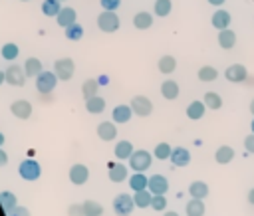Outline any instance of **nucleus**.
Masks as SVG:
<instances>
[{
	"label": "nucleus",
	"instance_id": "nucleus-1",
	"mask_svg": "<svg viewBox=\"0 0 254 216\" xmlns=\"http://www.w3.org/2000/svg\"><path fill=\"white\" fill-rule=\"evenodd\" d=\"M153 159H151V153L145 151V149H139V151H133V155L129 157V168L133 172H145L149 166H151Z\"/></svg>",
	"mask_w": 254,
	"mask_h": 216
},
{
	"label": "nucleus",
	"instance_id": "nucleus-2",
	"mask_svg": "<svg viewBox=\"0 0 254 216\" xmlns=\"http://www.w3.org/2000/svg\"><path fill=\"white\" fill-rule=\"evenodd\" d=\"M18 174L24 178V180H38L40 174H42V166L36 159H24L20 164H18Z\"/></svg>",
	"mask_w": 254,
	"mask_h": 216
},
{
	"label": "nucleus",
	"instance_id": "nucleus-3",
	"mask_svg": "<svg viewBox=\"0 0 254 216\" xmlns=\"http://www.w3.org/2000/svg\"><path fill=\"white\" fill-rule=\"evenodd\" d=\"M58 75L54 71H42L38 77H36V89L42 93V95H50L56 85H58Z\"/></svg>",
	"mask_w": 254,
	"mask_h": 216
},
{
	"label": "nucleus",
	"instance_id": "nucleus-4",
	"mask_svg": "<svg viewBox=\"0 0 254 216\" xmlns=\"http://www.w3.org/2000/svg\"><path fill=\"white\" fill-rule=\"evenodd\" d=\"M97 28L105 34H111V32H117L119 28V16L115 12H109V10H103L99 16H97Z\"/></svg>",
	"mask_w": 254,
	"mask_h": 216
},
{
	"label": "nucleus",
	"instance_id": "nucleus-5",
	"mask_svg": "<svg viewBox=\"0 0 254 216\" xmlns=\"http://www.w3.org/2000/svg\"><path fill=\"white\" fill-rule=\"evenodd\" d=\"M133 208H135V200H133V196H129V194H117L115 198H113V212L117 214V216H129L131 212H133Z\"/></svg>",
	"mask_w": 254,
	"mask_h": 216
},
{
	"label": "nucleus",
	"instance_id": "nucleus-6",
	"mask_svg": "<svg viewBox=\"0 0 254 216\" xmlns=\"http://www.w3.org/2000/svg\"><path fill=\"white\" fill-rule=\"evenodd\" d=\"M73 71H75V63H73L71 57H62V59H58V61L54 63V73L58 75L60 81H67V79H71Z\"/></svg>",
	"mask_w": 254,
	"mask_h": 216
},
{
	"label": "nucleus",
	"instance_id": "nucleus-7",
	"mask_svg": "<svg viewBox=\"0 0 254 216\" xmlns=\"http://www.w3.org/2000/svg\"><path fill=\"white\" fill-rule=\"evenodd\" d=\"M129 105H131V109H133V113H135L137 117H149V115L153 113V103H151V99L145 97V95H135Z\"/></svg>",
	"mask_w": 254,
	"mask_h": 216
},
{
	"label": "nucleus",
	"instance_id": "nucleus-8",
	"mask_svg": "<svg viewBox=\"0 0 254 216\" xmlns=\"http://www.w3.org/2000/svg\"><path fill=\"white\" fill-rule=\"evenodd\" d=\"M6 83L8 85H14V87H22L24 83H26V71H24V67L22 65H18V63H12L6 71Z\"/></svg>",
	"mask_w": 254,
	"mask_h": 216
},
{
	"label": "nucleus",
	"instance_id": "nucleus-9",
	"mask_svg": "<svg viewBox=\"0 0 254 216\" xmlns=\"http://www.w3.org/2000/svg\"><path fill=\"white\" fill-rule=\"evenodd\" d=\"M127 172H129V168L121 161H111L107 164V176L111 182H123L127 178Z\"/></svg>",
	"mask_w": 254,
	"mask_h": 216
},
{
	"label": "nucleus",
	"instance_id": "nucleus-10",
	"mask_svg": "<svg viewBox=\"0 0 254 216\" xmlns=\"http://www.w3.org/2000/svg\"><path fill=\"white\" fill-rule=\"evenodd\" d=\"M69 180H71V184H75V186L85 184V182L89 180V168H87L85 164H81V162L71 164V168H69Z\"/></svg>",
	"mask_w": 254,
	"mask_h": 216
},
{
	"label": "nucleus",
	"instance_id": "nucleus-11",
	"mask_svg": "<svg viewBox=\"0 0 254 216\" xmlns=\"http://www.w3.org/2000/svg\"><path fill=\"white\" fill-rule=\"evenodd\" d=\"M10 111H12V115L14 117H18V119H30V115H32V103L30 101H26V99H16L12 105H10Z\"/></svg>",
	"mask_w": 254,
	"mask_h": 216
},
{
	"label": "nucleus",
	"instance_id": "nucleus-12",
	"mask_svg": "<svg viewBox=\"0 0 254 216\" xmlns=\"http://www.w3.org/2000/svg\"><path fill=\"white\" fill-rule=\"evenodd\" d=\"M224 77H226L228 81H232V83H240V81H244V79L248 77V71H246V67H244L242 63H234V65L226 67Z\"/></svg>",
	"mask_w": 254,
	"mask_h": 216
},
{
	"label": "nucleus",
	"instance_id": "nucleus-13",
	"mask_svg": "<svg viewBox=\"0 0 254 216\" xmlns=\"http://www.w3.org/2000/svg\"><path fill=\"white\" fill-rule=\"evenodd\" d=\"M147 188L151 190V194H165V192L169 190V180H167V176H163V174H153V176L149 178Z\"/></svg>",
	"mask_w": 254,
	"mask_h": 216
},
{
	"label": "nucleus",
	"instance_id": "nucleus-14",
	"mask_svg": "<svg viewBox=\"0 0 254 216\" xmlns=\"http://www.w3.org/2000/svg\"><path fill=\"white\" fill-rule=\"evenodd\" d=\"M75 18H77V14H75V10H73V8H69V6H62L60 14L56 16V22H58V26L67 28V26L75 24Z\"/></svg>",
	"mask_w": 254,
	"mask_h": 216
},
{
	"label": "nucleus",
	"instance_id": "nucleus-15",
	"mask_svg": "<svg viewBox=\"0 0 254 216\" xmlns=\"http://www.w3.org/2000/svg\"><path fill=\"white\" fill-rule=\"evenodd\" d=\"M97 137L101 141H113L117 137V127L113 121H103L97 125Z\"/></svg>",
	"mask_w": 254,
	"mask_h": 216
},
{
	"label": "nucleus",
	"instance_id": "nucleus-16",
	"mask_svg": "<svg viewBox=\"0 0 254 216\" xmlns=\"http://www.w3.org/2000/svg\"><path fill=\"white\" fill-rule=\"evenodd\" d=\"M204 113H206V105H204V101H190L189 105H187V117L190 119V121H198V119H202L204 117Z\"/></svg>",
	"mask_w": 254,
	"mask_h": 216
},
{
	"label": "nucleus",
	"instance_id": "nucleus-17",
	"mask_svg": "<svg viewBox=\"0 0 254 216\" xmlns=\"http://www.w3.org/2000/svg\"><path fill=\"white\" fill-rule=\"evenodd\" d=\"M171 162H173L175 166H187V164L190 162V153H189V149H185V147H175L173 153H171Z\"/></svg>",
	"mask_w": 254,
	"mask_h": 216
},
{
	"label": "nucleus",
	"instance_id": "nucleus-18",
	"mask_svg": "<svg viewBox=\"0 0 254 216\" xmlns=\"http://www.w3.org/2000/svg\"><path fill=\"white\" fill-rule=\"evenodd\" d=\"M111 117H113V123H129V119L133 117V109L131 105H117L113 111H111Z\"/></svg>",
	"mask_w": 254,
	"mask_h": 216
},
{
	"label": "nucleus",
	"instance_id": "nucleus-19",
	"mask_svg": "<svg viewBox=\"0 0 254 216\" xmlns=\"http://www.w3.org/2000/svg\"><path fill=\"white\" fill-rule=\"evenodd\" d=\"M230 20H232V16H230V12H226V10H216L214 14H212V26L216 28V30H226L228 26H230Z\"/></svg>",
	"mask_w": 254,
	"mask_h": 216
},
{
	"label": "nucleus",
	"instance_id": "nucleus-20",
	"mask_svg": "<svg viewBox=\"0 0 254 216\" xmlns=\"http://www.w3.org/2000/svg\"><path fill=\"white\" fill-rule=\"evenodd\" d=\"M161 95H163L165 99H169V101L177 99V97H179V83L173 81V79H165V81L161 83Z\"/></svg>",
	"mask_w": 254,
	"mask_h": 216
},
{
	"label": "nucleus",
	"instance_id": "nucleus-21",
	"mask_svg": "<svg viewBox=\"0 0 254 216\" xmlns=\"http://www.w3.org/2000/svg\"><path fill=\"white\" fill-rule=\"evenodd\" d=\"M234 44H236V34L230 28L218 32V46L222 50H230V48H234Z\"/></svg>",
	"mask_w": 254,
	"mask_h": 216
},
{
	"label": "nucleus",
	"instance_id": "nucleus-22",
	"mask_svg": "<svg viewBox=\"0 0 254 216\" xmlns=\"http://www.w3.org/2000/svg\"><path fill=\"white\" fill-rule=\"evenodd\" d=\"M189 194H190V198H200V200H204V198L208 196V184L202 182V180H194V182H190V186H189Z\"/></svg>",
	"mask_w": 254,
	"mask_h": 216
},
{
	"label": "nucleus",
	"instance_id": "nucleus-23",
	"mask_svg": "<svg viewBox=\"0 0 254 216\" xmlns=\"http://www.w3.org/2000/svg\"><path fill=\"white\" fill-rule=\"evenodd\" d=\"M24 71H26L28 77H38V75L44 71L42 61H40L38 57H28V59L24 61Z\"/></svg>",
	"mask_w": 254,
	"mask_h": 216
},
{
	"label": "nucleus",
	"instance_id": "nucleus-24",
	"mask_svg": "<svg viewBox=\"0 0 254 216\" xmlns=\"http://www.w3.org/2000/svg\"><path fill=\"white\" fill-rule=\"evenodd\" d=\"M113 155H115V159H119V161H123V159L129 161V157L133 155V145H131L129 141H119V143H115Z\"/></svg>",
	"mask_w": 254,
	"mask_h": 216
},
{
	"label": "nucleus",
	"instance_id": "nucleus-25",
	"mask_svg": "<svg viewBox=\"0 0 254 216\" xmlns=\"http://www.w3.org/2000/svg\"><path fill=\"white\" fill-rule=\"evenodd\" d=\"M232 159H234V149H232V147H228V145L218 147V149H216V153H214V161H216L218 164H228Z\"/></svg>",
	"mask_w": 254,
	"mask_h": 216
},
{
	"label": "nucleus",
	"instance_id": "nucleus-26",
	"mask_svg": "<svg viewBox=\"0 0 254 216\" xmlns=\"http://www.w3.org/2000/svg\"><path fill=\"white\" fill-rule=\"evenodd\" d=\"M187 216H204V202L200 198H190L185 206Z\"/></svg>",
	"mask_w": 254,
	"mask_h": 216
},
{
	"label": "nucleus",
	"instance_id": "nucleus-27",
	"mask_svg": "<svg viewBox=\"0 0 254 216\" xmlns=\"http://www.w3.org/2000/svg\"><path fill=\"white\" fill-rule=\"evenodd\" d=\"M133 26L137 30H149L153 26V16L149 12H137L133 18Z\"/></svg>",
	"mask_w": 254,
	"mask_h": 216
},
{
	"label": "nucleus",
	"instance_id": "nucleus-28",
	"mask_svg": "<svg viewBox=\"0 0 254 216\" xmlns=\"http://www.w3.org/2000/svg\"><path fill=\"white\" fill-rule=\"evenodd\" d=\"M157 67H159V71H161V73L169 75V73H173V71H175V67H177V59H175L173 55H161V57H159V63H157Z\"/></svg>",
	"mask_w": 254,
	"mask_h": 216
},
{
	"label": "nucleus",
	"instance_id": "nucleus-29",
	"mask_svg": "<svg viewBox=\"0 0 254 216\" xmlns=\"http://www.w3.org/2000/svg\"><path fill=\"white\" fill-rule=\"evenodd\" d=\"M85 109H87L89 113L97 115V113H101V111L105 109V99L99 97V95H93V97L85 99Z\"/></svg>",
	"mask_w": 254,
	"mask_h": 216
},
{
	"label": "nucleus",
	"instance_id": "nucleus-30",
	"mask_svg": "<svg viewBox=\"0 0 254 216\" xmlns=\"http://www.w3.org/2000/svg\"><path fill=\"white\" fill-rule=\"evenodd\" d=\"M60 10H62L60 0H44V2H42V12H44V16H48V18H56V16L60 14Z\"/></svg>",
	"mask_w": 254,
	"mask_h": 216
},
{
	"label": "nucleus",
	"instance_id": "nucleus-31",
	"mask_svg": "<svg viewBox=\"0 0 254 216\" xmlns=\"http://www.w3.org/2000/svg\"><path fill=\"white\" fill-rule=\"evenodd\" d=\"M147 184H149V178H147L143 172H135V174L129 176V186H131V190H145Z\"/></svg>",
	"mask_w": 254,
	"mask_h": 216
},
{
	"label": "nucleus",
	"instance_id": "nucleus-32",
	"mask_svg": "<svg viewBox=\"0 0 254 216\" xmlns=\"http://www.w3.org/2000/svg\"><path fill=\"white\" fill-rule=\"evenodd\" d=\"M151 198H153V194H151V190H135V196H133V200H135V206L137 208H147V206H151Z\"/></svg>",
	"mask_w": 254,
	"mask_h": 216
},
{
	"label": "nucleus",
	"instance_id": "nucleus-33",
	"mask_svg": "<svg viewBox=\"0 0 254 216\" xmlns=\"http://www.w3.org/2000/svg\"><path fill=\"white\" fill-rule=\"evenodd\" d=\"M202 101H204L206 109H212V111H216V109L222 107V97H220L218 93H214V91H206Z\"/></svg>",
	"mask_w": 254,
	"mask_h": 216
},
{
	"label": "nucleus",
	"instance_id": "nucleus-34",
	"mask_svg": "<svg viewBox=\"0 0 254 216\" xmlns=\"http://www.w3.org/2000/svg\"><path fill=\"white\" fill-rule=\"evenodd\" d=\"M0 206L4 208V212H10L14 206H18L16 194H12L10 190H4V192H0Z\"/></svg>",
	"mask_w": 254,
	"mask_h": 216
},
{
	"label": "nucleus",
	"instance_id": "nucleus-35",
	"mask_svg": "<svg viewBox=\"0 0 254 216\" xmlns=\"http://www.w3.org/2000/svg\"><path fill=\"white\" fill-rule=\"evenodd\" d=\"M83 204V216H101L103 214V206L97 200H85Z\"/></svg>",
	"mask_w": 254,
	"mask_h": 216
},
{
	"label": "nucleus",
	"instance_id": "nucleus-36",
	"mask_svg": "<svg viewBox=\"0 0 254 216\" xmlns=\"http://www.w3.org/2000/svg\"><path fill=\"white\" fill-rule=\"evenodd\" d=\"M171 8H173V2H171V0H155L153 12H155V16L167 18V16L171 14Z\"/></svg>",
	"mask_w": 254,
	"mask_h": 216
},
{
	"label": "nucleus",
	"instance_id": "nucleus-37",
	"mask_svg": "<svg viewBox=\"0 0 254 216\" xmlns=\"http://www.w3.org/2000/svg\"><path fill=\"white\" fill-rule=\"evenodd\" d=\"M171 153H173V147L169 143H159L155 149H153V157L159 159V161H167L171 159Z\"/></svg>",
	"mask_w": 254,
	"mask_h": 216
},
{
	"label": "nucleus",
	"instance_id": "nucleus-38",
	"mask_svg": "<svg viewBox=\"0 0 254 216\" xmlns=\"http://www.w3.org/2000/svg\"><path fill=\"white\" fill-rule=\"evenodd\" d=\"M97 87H99L97 79H85V81L81 83V95H83L85 99H89V97L97 95Z\"/></svg>",
	"mask_w": 254,
	"mask_h": 216
},
{
	"label": "nucleus",
	"instance_id": "nucleus-39",
	"mask_svg": "<svg viewBox=\"0 0 254 216\" xmlns=\"http://www.w3.org/2000/svg\"><path fill=\"white\" fill-rule=\"evenodd\" d=\"M18 54H20V48H18L16 44L8 42V44L2 46V57H4L6 61H14V59L18 57Z\"/></svg>",
	"mask_w": 254,
	"mask_h": 216
},
{
	"label": "nucleus",
	"instance_id": "nucleus-40",
	"mask_svg": "<svg viewBox=\"0 0 254 216\" xmlns=\"http://www.w3.org/2000/svg\"><path fill=\"white\" fill-rule=\"evenodd\" d=\"M65 38L69 40V42H77V40H81L83 38V28L75 22V24H71V26H67L65 28Z\"/></svg>",
	"mask_w": 254,
	"mask_h": 216
},
{
	"label": "nucleus",
	"instance_id": "nucleus-41",
	"mask_svg": "<svg viewBox=\"0 0 254 216\" xmlns=\"http://www.w3.org/2000/svg\"><path fill=\"white\" fill-rule=\"evenodd\" d=\"M196 75H198L200 81H214V79L218 77V71H216L212 65H202Z\"/></svg>",
	"mask_w": 254,
	"mask_h": 216
},
{
	"label": "nucleus",
	"instance_id": "nucleus-42",
	"mask_svg": "<svg viewBox=\"0 0 254 216\" xmlns=\"http://www.w3.org/2000/svg\"><path fill=\"white\" fill-rule=\"evenodd\" d=\"M151 208L157 210V212H163V210L167 208V198H165V194H153V198H151Z\"/></svg>",
	"mask_w": 254,
	"mask_h": 216
},
{
	"label": "nucleus",
	"instance_id": "nucleus-43",
	"mask_svg": "<svg viewBox=\"0 0 254 216\" xmlns=\"http://www.w3.org/2000/svg\"><path fill=\"white\" fill-rule=\"evenodd\" d=\"M101 2V8L103 10H109V12H115L121 4V0H99Z\"/></svg>",
	"mask_w": 254,
	"mask_h": 216
},
{
	"label": "nucleus",
	"instance_id": "nucleus-44",
	"mask_svg": "<svg viewBox=\"0 0 254 216\" xmlns=\"http://www.w3.org/2000/svg\"><path fill=\"white\" fill-rule=\"evenodd\" d=\"M6 216H30V210L24 206H14L10 212H6Z\"/></svg>",
	"mask_w": 254,
	"mask_h": 216
},
{
	"label": "nucleus",
	"instance_id": "nucleus-45",
	"mask_svg": "<svg viewBox=\"0 0 254 216\" xmlns=\"http://www.w3.org/2000/svg\"><path fill=\"white\" fill-rule=\"evenodd\" d=\"M244 149H246V153L254 155V133L246 135V139H244Z\"/></svg>",
	"mask_w": 254,
	"mask_h": 216
},
{
	"label": "nucleus",
	"instance_id": "nucleus-46",
	"mask_svg": "<svg viewBox=\"0 0 254 216\" xmlns=\"http://www.w3.org/2000/svg\"><path fill=\"white\" fill-rule=\"evenodd\" d=\"M67 214L69 216H83V204H71L67 208Z\"/></svg>",
	"mask_w": 254,
	"mask_h": 216
},
{
	"label": "nucleus",
	"instance_id": "nucleus-47",
	"mask_svg": "<svg viewBox=\"0 0 254 216\" xmlns=\"http://www.w3.org/2000/svg\"><path fill=\"white\" fill-rule=\"evenodd\" d=\"M6 161H8V155L4 153V149L0 147V166H4L6 164Z\"/></svg>",
	"mask_w": 254,
	"mask_h": 216
},
{
	"label": "nucleus",
	"instance_id": "nucleus-48",
	"mask_svg": "<svg viewBox=\"0 0 254 216\" xmlns=\"http://www.w3.org/2000/svg\"><path fill=\"white\" fill-rule=\"evenodd\" d=\"M97 83H99V85H107V83H109V77H107V75H99V77H97Z\"/></svg>",
	"mask_w": 254,
	"mask_h": 216
},
{
	"label": "nucleus",
	"instance_id": "nucleus-49",
	"mask_svg": "<svg viewBox=\"0 0 254 216\" xmlns=\"http://www.w3.org/2000/svg\"><path fill=\"white\" fill-rule=\"evenodd\" d=\"M248 202L254 206V188H250V190H248Z\"/></svg>",
	"mask_w": 254,
	"mask_h": 216
},
{
	"label": "nucleus",
	"instance_id": "nucleus-50",
	"mask_svg": "<svg viewBox=\"0 0 254 216\" xmlns=\"http://www.w3.org/2000/svg\"><path fill=\"white\" fill-rule=\"evenodd\" d=\"M208 4H212V6H222L224 0H208Z\"/></svg>",
	"mask_w": 254,
	"mask_h": 216
},
{
	"label": "nucleus",
	"instance_id": "nucleus-51",
	"mask_svg": "<svg viewBox=\"0 0 254 216\" xmlns=\"http://www.w3.org/2000/svg\"><path fill=\"white\" fill-rule=\"evenodd\" d=\"M163 216H179V212H175V210H167Z\"/></svg>",
	"mask_w": 254,
	"mask_h": 216
},
{
	"label": "nucleus",
	"instance_id": "nucleus-52",
	"mask_svg": "<svg viewBox=\"0 0 254 216\" xmlns=\"http://www.w3.org/2000/svg\"><path fill=\"white\" fill-rule=\"evenodd\" d=\"M4 81H6V73H4V71H0V85H2Z\"/></svg>",
	"mask_w": 254,
	"mask_h": 216
},
{
	"label": "nucleus",
	"instance_id": "nucleus-53",
	"mask_svg": "<svg viewBox=\"0 0 254 216\" xmlns=\"http://www.w3.org/2000/svg\"><path fill=\"white\" fill-rule=\"evenodd\" d=\"M4 141H6V139H4V133H0V147L4 145Z\"/></svg>",
	"mask_w": 254,
	"mask_h": 216
},
{
	"label": "nucleus",
	"instance_id": "nucleus-54",
	"mask_svg": "<svg viewBox=\"0 0 254 216\" xmlns=\"http://www.w3.org/2000/svg\"><path fill=\"white\" fill-rule=\"evenodd\" d=\"M250 113H252V115H254V99H252V101H250Z\"/></svg>",
	"mask_w": 254,
	"mask_h": 216
},
{
	"label": "nucleus",
	"instance_id": "nucleus-55",
	"mask_svg": "<svg viewBox=\"0 0 254 216\" xmlns=\"http://www.w3.org/2000/svg\"><path fill=\"white\" fill-rule=\"evenodd\" d=\"M250 129H252V133H254V119H252V123H250Z\"/></svg>",
	"mask_w": 254,
	"mask_h": 216
},
{
	"label": "nucleus",
	"instance_id": "nucleus-56",
	"mask_svg": "<svg viewBox=\"0 0 254 216\" xmlns=\"http://www.w3.org/2000/svg\"><path fill=\"white\" fill-rule=\"evenodd\" d=\"M20 2H30V0H20Z\"/></svg>",
	"mask_w": 254,
	"mask_h": 216
},
{
	"label": "nucleus",
	"instance_id": "nucleus-57",
	"mask_svg": "<svg viewBox=\"0 0 254 216\" xmlns=\"http://www.w3.org/2000/svg\"><path fill=\"white\" fill-rule=\"evenodd\" d=\"M60 2H62V0H60Z\"/></svg>",
	"mask_w": 254,
	"mask_h": 216
}]
</instances>
